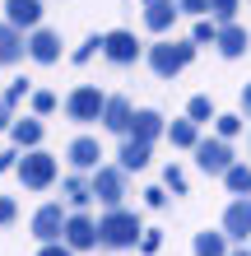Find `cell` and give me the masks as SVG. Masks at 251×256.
<instances>
[{"label":"cell","instance_id":"obj_1","mask_svg":"<svg viewBox=\"0 0 251 256\" xmlns=\"http://www.w3.org/2000/svg\"><path fill=\"white\" fill-rule=\"evenodd\" d=\"M98 238H102V247L121 252V247H135V238H144V228H140V219L130 210H107L98 219Z\"/></svg>","mask_w":251,"mask_h":256},{"label":"cell","instance_id":"obj_2","mask_svg":"<svg viewBox=\"0 0 251 256\" xmlns=\"http://www.w3.org/2000/svg\"><path fill=\"white\" fill-rule=\"evenodd\" d=\"M196 61V42H154L149 47V70L158 80H172Z\"/></svg>","mask_w":251,"mask_h":256},{"label":"cell","instance_id":"obj_3","mask_svg":"<svg viewBox=\"0 0 251 256\" xmlns=\"http://www.w3.org/2000/svg\"><path fill=\"white\" fill-rule=\"evenodd\" d=\"M19 177H23L28 191H47L56 182V158L42 154V149H28V154L19 158Z\"/></svg>","mask_w":251,"mask_h":256},{"label":"cell","instance_id":"obj_4","mask_svg":"<svg viewBox=\"0 0 251 256\" xmlns=\"http://www.w3.org/2000/svg\"><path fill=\"white\" fill-rule=\"evenodd\" d=\"M65 112H70V122H102V112H107V98H102L93 84H79L75 94L65 98Z\"/></svg>","mask_w":251,"mask_h":256},{"label":"cell","instance_id":"obj_5","mask_svg":"<svg viewBox=\"0 0 251 256\" xmlns=\"http://www.w3.org/2000/svg\"><path fill=\"white\" fill-rule=\"evenodd\" d=\"M126 196V168H98L93 172V200H102L107 210H121Z\"/></svg>","mask_w":251,"mask_h":256},{"label":"cell","instance_id":"obj_6","mask_svg":"<svg viewBox=\"0 0 251 256\" xmlns=\"http://www.w3.org/2000/svg\"><path fill=\"white\" fill-rule=\"evenodd\" d=\"M65 224H70V214H61V205H42L37 214H33V238H37L42 247H51V242L65 238Z\"/></svg>","mask_w":251,"mask_h":256},{"label":"cell","instance_id":"obj_7","mask_svg":"<svg viewBox=\"0 0 251 256\" xmlns=\"http://www.w3.org/2000/svg\"><path fill=\"white\" fill-rule=\"evenodd\" d=\"M196 163L205 172H219L224 177L228 168H233V149H228V140H200L196 144Z\"/></svg>","mask_w":251,"mask_h":256},{"label":"cell","instance_id":"obj_8","mask_svg":"<svg viewBox=\"0 0 251 256\" xmlns=\"http://www.w3.org/2000/svg\"><path fill=\"white\" fill-rule=\"evenodd\" d=\"M61 242L70 247V252H88V247H98L102 238H98V224L88 219V214H70V224H65V238Z\"/></svg>","mask_w":251,"mask_h":256},{"label":"cell","instance_id":"obj_9","mask_svg":"<svg viewBox=\"0 0 251 256\" xmlns=\"http://www.w3.org/2000/svg\"><path fill=\"white\" fill-rule=\"evenodd\" d=\"M224 233L233 242H247L251 238V196H238V200L224 210Z\"/></svg>","mask_w":251,"mask_h":256},{"label":"cell","instance_id":"obj_10","mask_svg":"<svg viewBox=\"0 0 251 256\" xmlns=\"http://www.w3.org/2000/svg\"><path fill=\"white\" fill-rule=\"evenodd\" d=\"M28 56H33L37 66H56V61H61V38H56L51 28H33V38H28Z\"/></svg>","mask_w":251,"mask_h":256},{"label":"cell","instance_id":"obj_11","mask_svg":"<svg viewBox=\"0 0 251 256\" xmlns=\"http://www.w3.org/2000/svg\"><path fill=\"white\" fill-rule=\"evenodd\" d=\"M102 52H107V61H116V66H130V61L140 56V42H135V33L116 28V33H107V38H102Z\"/></svg>","mask_w":251,"mask_h":256},{"label":"cell","instance_id":"obj_12","mask_svg":"<svg viewBox=\"0 0 251 256\" xmlns=\"http://www.w3.org/2000/svg\"><path fill=\"white\" fill-rule=\"evenodd\" d=\"M177 14H182L177 0H144V28H149V33H168Z\"/></svg>","mask_w":251,"mask_h":256},{"label":"cell","instance_id":"obj_13","mask_svg":"<svg viewBox=\"0 0 251 256\" xmlns=\"http://www.w3.org/2000/svg\"><path fill=\"white\" fill-rule=\"evenodd\" d=\"M42 19V0H5V24H14L23 33V28H37Z\"/></svg>","mask_w":251,"mask_h":256},{"label":"cell","instance_id":"obj_14","mask_svg":"<svg viewBox=\"0 0 251 256\" xmlns=\"http://www.w3.org/2000/svg\"><path fill=\"white\" fill-rule=\"evenodd\" d=\"M163 130H168V126H163V116H158L154 108H140V112H135V122H130V140H140V144H154Z\"/></svg>","mask_w":251,"mask_h":256},{"label":"cell","instance_id":"obj_15","mask_svg":"<svg viewBox=\"0 0 251 256\" xmlns=\"http://www.w3.org/2000/svg\"><path fill=\"white\" fill-rule=\"evenodd\" d=\"M214 47H219V56L238 61V56L251 47V38H247V28H242V24H224V28H219V42H214Z\"/></svg>","mask_w":251,"mask_h":256},{"label":"cell","instance_id":"obj_16","mask_svg":"<svg viewBox=\"0 0 251 256\" xmlns=\"http://www.w3.org/2000/svg\"><path fill=\"white\" fill-rule=\"evenodd\" d=\"M98 158H102V149H98V140H93V135H79V140L70 144V163H75L79 172H98V168H102Z\"/></svg>","mask_w":251,"mask_h":256},{"label":"cell","instance_id":"obj_17","mask_svg":"<svg viewBox=\"0 0 251 256\" xmlns=\"http://www.w3.org/2000/svg\"><path fill=\"white\" fill-rule=\"evenodd\" d=\"M130 122H135V112H130V98H107V112H102V126L116 130V135H130Z\"/></svg>","mask_w":251,"mask_h":256},{"label":"cell","instance_id":"obj_18","mask_svg":"<svg viewBox=\"0 0 251 256\" xmlns=\"http://www.w3.org/2000/svg\"><path fill=\"white\" fill-rule=\"evenodd\" d=\"M23 52H28L23 33H19L14 24H0V66H14V61H23Z\"/></svg>","mask_w":251,"mask_h":256},{"label":"cell","instance_id":"obj_19","mask_svg":"<svg viewBox=\"0 0 251 256\" xmlns=\"http://www.w3.org/2000/svg\"><path fill=\"white\" fill-rule=\"evenodd\" d=\"M168 140H172V149H196L200 144V126L191 122V116H186V122H172L168 126Z\"/></svg>","mask_w":251,"mask_h":256},{"label":"cell","instance_id":"obj_20","mask_svg":"<svg viewBox=\"0 0 251 256\" xmlns=\"http://www.w3.org/2000/svg\"><path fill=\"white\" fill-rule=\"evenodd\" d=\"M121 163H116V168H126V172H140L144 163H149V144H140V140H126L121 144V154H116Z\"/></svg>","mask_w":251,"mask_h":256},{"label":"cell","instance_id":"obj_21","mask_svg":"<svg viewBox=\"0 0 251 256\" xmlns=\"http://www.w3.org/2000/svg\"><path fill=\"white\" fill-rule=\"evenodd\" d=\"M196 256H233L228 252V233H196Z\"/></svg>","mask_w":251,"mask_h":256},{"label":"cell","instance_id":"obj_22","mask_svg":"<svg viewBox=\"0 0 251 256\" xmlns=\"http://www.w3.org/2000/svg\"><path fill=\"white\" fill-rule=\"evenodd\" d=\"M9 130H14V144L19 149H37L42 144V122H14Z\"/></svg>","mask_w":251,"mask_h":256},{"label":"cell","instance_id":"obj_23","mask_svg":"<svg viewBox=\"0 0 251 256\" xmlns=\"http://www.w3.org/2000/svg\"><path fill=\"white\" fill-rule=\"evenodd\" d=\"M65 200L75 205V210H84L88 200H93V182H84V177H65Z\"/></svg>","mask_w":251,"mask_h":256},{"label":"cell","instance_id":"obj_24","mask_svg":"<svg viewBox=\"0 0 251 256\" xmlns=\"http://www.w3.org/2000/svg\"><path fill=\"white\" fill-rule=\"evenodd\" d=\"M224 182H228L233 196H251V168H247V163H233V168L224 172Z\"/></svg>","mask_w":251,"mask_h":256},{"label":"cell","instance_id":"obj_25","mask_svg":"<svg viewBox=\"0 0 251 256\" xmlns=\"http://www.w3.org/2000/svg\"><path fill=\"white\" fill-rule=\"evenodd\" d=\"M186 116H191V122H196V126H205V122H219V116H214V102L205 98V94H196V98H191Z\"/></svg>","mask_w":251,"mask_h":256},{"label":"cell","instance_id":"obj_26","mask_svg":"<svg viewBox=\"0 0 251 256\" xmlns=\"http://www.w3.org/2000/svg\"><path fill=\"white\" fill-rule=\"evenodd\" d=\"M238 5L242 0H210V19L224 28V24H233V14H238Z\"/></svg>","mask_w":251,"mask_h":256},{"label":"cell","instance_id":"obj_27","mask_svg":"<svg viewBox=\"0 0 251 256\" xmlns=\"http://www.w3.org/2000/svg\"><path fill=\"white\" fill-rule=\"evenodd\" d=\"M191 42H196V47H200V42H210V47H214V42H219V24L214 19H200L196 33H191Z\"/></svg>","mask_w":251,"mask_h":256},{"label":"cell","instance_id":"obj_28","mask_svg":"<svg viewBox=\"0 0 251 256\" xmlns=\"http://www.w3.org/2000/svg\"><path fill=\"white\" fill-rule=\"evenodd\" d=\"M214 126H219V140H233V135H242L247 122H242V116H219Z\"/></svg>","mask_w":251,"mask_h":256},{"label":"cell","instance_id":"obj_29","mask_svg":"<svg viewBox=\"0 0 251 256\" xmlns=\"http://www.w3.org/2000/svg\"><path fill=\"white\" fill-rule=\"evenodd\" d=\"M33 112H37V116L56 112V94H47V88H37V94H33Z\"/></svg>","mask_w":251,"mask_h":256},{"label":"cell","instance_id":"obj_30","mask_svg":"<svg viewBox=\"0 0 251 256\" xmlns=\"http://www.w3.org/2000/svg\"><path fill=\"white\" fill-rule=\"evenodd\" d=\"M163 182H168V186H172L177 196H182V191H186V172H182V168H172V163H168V168H163Z\"/></svg>","mask_w":251,"mask_h":256},{"label":"cell","instance_id":"obj_31","mask_svg":"<svg viewBox=\"0 0 251 256\" xmlns=\"http://www.w3.org/2000/svg\"><path fill=\"white\" fill-rule=\"evenodd\" d=\"M177 5H182V14H196V19L210 14V0H177Z\"/></svg>","mask_w":251,"mask_h":256},{"label":"cell","instance_id":"obj_32","mask_svg":"<svg viewBox=\"0 0 251 256\" xmlns=\"http://www.w3.org/2000/svg\"><path fill=\"white\" fill-rule=\"evenodd\" d=\"M140 247H144V252H158V247H163V233H158V228H144Z\"/></svg>","mask_w":251,"mask_h":256},{"label":"cell","instance_id":"obj_33","mask_svg":"<svg viewBox=\"0 0 251 256\" xmlns=\"http://www.w3.org/2000/svg\"><path fill=\"white\" fill-rule=\"evenodd\" d=\"M98 47H102V38H88V42H84V47L75 52V66H84V61H88V56H93Z\"/></svg>","mask_w":251,"mask_h":256},{"label":"cell","instance_id":"obj_34","mask_svg":"<svg viewBox=\"0 0 251 256\" xmlns=\"http://www.w3.org/2000/svg\"><path fill=\"white\" fill-rule=\"evenodd\" d=\"M23 94H28V80H14V84L5 88V102H9V108H14V102H19Z\"/></svg>","mask_w":251,"mask_h":256},{"label":"cell","instance_id":"obj_35","mask_svg":"<svg viewBox=\"0 0 251 256\" xmlns=\"http://www.w3.org/2000/svg\"><path fill=\"white\" fill-rule=\"evenodd\" d=\"M14 214H19V205H14L9 196H0V224H14Z\"/></svg>","mask_w":251,"mask_h":256},{"label":"cell","instance_id":"obj_36","mask_svg":"<svg viewBox=\"0 0 251 256\" xmlns=\"http://www.w3.org/2000/svg\"><path fill=\"white\" fill-rule=\"evenodd\" d=\"M144 200H149L154 210H163V205H168V191H163V186H149V191H144Z\"/></svg>","mask_w":251,"mask_h":256},{"label":"cell","instance_id":"obj_37","mask_svg":"<svg viewBox=\"0 0 251 256\" xmlns=\"http://www.w3.org/2000/svg\"><path fill=\"white\" fill-rule=\"evenodd\" d=\"M9 168H19V154H14V149H5V154H0V172H9Z\"/></svg>","mask_w":251,"mask_h":256},{"label":"cell","instance_id":"obj_38","mask_svg":"<svg viewBox=\"0 0 251 256\" xmlns=\"http://www.w3.org/2000/svg\"><path fill=\"white\" fill-rule=\"evenodd\" d=\"M37 256H70V247H65V242H51V247H42Z\"/></svg>","mask_w":251,"mask_h":256},{"label":"cell","instance_id":"obj_39","mask_svg":"<svg viewBox=\"0 0 251 256\" xmlns=\"http://www.w3.org/2000/svg\"><path fill=\"white\" fill-rule=\"evenodd\" d=\"M0 126H14V116H9V102H5V94H0Z\"/></svg>","mask_w":251,"mask_h":256},{"label":"cell","instance_id":"obj_40","mask_svg":"<svg viewBox=\"0 0 251 256\" xmlns=\"http://www.w3.org/2000/svg\"><path fill=\"white\" fill-rule=\"evenodd\" d=\"M242 112H247V116H251V84H247V88H242Z\"/></svg>","mask_w":251,"mask_h":256},{"label":"cell","instance_id":"obj_41","mask_svg":"<svg viewBox=\"0 0 251 256\" xmlns=\"http://www.w3.org/2000/svg\"><path fill=\"white\" fill-rule=\"evenodd\" d=\"M233 256H251V252H233Z\"/></svg>","mask_w":251,"mask_h":256}]
</instances>
